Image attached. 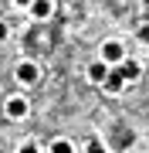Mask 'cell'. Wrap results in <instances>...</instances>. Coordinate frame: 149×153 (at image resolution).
<instances>
[{"instance_id":"6da1fadb","label":"cell","mask_w":149,"mask_h":153,"mask_svg":"<svg viewBox=\"0 0 149 153\" xmlns=\"http://www.w3.org/2000/svg\"><path fill=\"white\" fill-rule=\"evenodd\" d=\"M27 112H31V102L24 95H10L4 102V116L7 119H27Z\"/></svg>"},{"instance_id":"7a4b0ae2","label":"cell","mask_w":149,"mask_h":153,"mask_svg":"<svg viewBox=\"0 0 149 153\" xmlns=\"http://www.w3.org/2000/svg\"><path fill=\"white\" fill-rule=\"evenodd\" d=\"M14 78H17L21 85H37V82H41V68L34 65V61H21V65L14 68Z\"/></svg>"},{"instance_id":"3957f363","label":"cell","mask_w":149,"mask_h":153,"mask_svg":"<svg viewBox=\"0 0 149 153\" xmlns=\"http://www.w3.org/2000/svg\"><path fill=\"white\" fill-rule=\"evenodd\" d=\"M122 58H126V48H122L119 41H105L102 44V61H105V65L115 68V65H122Z\"/></svg>"},{"instance_id":"277c9868","label":"cell","mask_w":149,"mask_h":153,"mask_svg":"<svg viewBox=\"0 0 149 153\" xmlns=\"http://www.w3.org/2000/svg\"><path fill=\"white\" fill-rule=\"evenodd\" d=\"M102 88H105V92H109V95H119L122 88H126V75H122L119 68H112V71H109V78H105V82H102Z\"/></svg>"},{"instance_id":"5b68a950","label":"cell","mask_w":149,"mask_h":153,"mask_svg":"<svg viewBox=\"0 0 149 153\" xmlns=\"http://www.w3.org/2000/svg\"><path fill=\"white\" fill-rule=\"evenodd\" d=\"M27 10H31L34 21H48V17L54 14V4H51V0H31V7H27Z\"/></svg>"},{"instance_id":"8992f818","label":"cell","mask_w":149,"mask_h":153,"mask_svg":"<svg viewBox=\"0 0 149 153\" xmlns=\"http://www.w3.org/2000/svg\"><path fill=\"white\" fill-rule=\"evenodd\" d=\"M122 75H126V82H136L139 75H142V65L139 61H132V58H122V65H115Z\"/></svg>"},{"instance_id":"52a82bcc","label":"cell","mask_w":149,"mask_h":153,"mask_svg":"<svg viewBox=\"0 0 149 153\" xmlns=\"http://www.w3.org/2000/svg\"><path fill=\"white\" fill-rule=\"evenodd\" d=\"M109 71H112V65H105V61L98 58V61H92V65H88V78H92V82H105V78H109Z\"/></svg>"},{"instance_id":"ba28073f","label":"cell","mask_w":149,"mask_h":153,"mask_svg":"<svg viewBox=\"0 0 149 153\" xmlns=\"http://www.w3.org/2000/svg\"><path fill=\"white\" fill-rule=\"evenodd\" d=\"M51 153H75V146H71V140H54L51 143Z\"/></svg>"},{"instance_id":"9c48e42d","label":"cell","mask_w":149,"mask_h":153,"mask_svg":"<svg viewBox=\"0 0 149 153\" xmlns=\"http://www.w3.org/2000/svg\"><path fill=\"white\" fill-rule=\"evenodd\" d=\"M132 129H119V146H132Z\"/></svg>"},{"instance_id":"30bf717a","label":"cell","mask_w":149,"mask_h":153,"mask_svg":"<svg viewBox=\"0 0 149 153\" xmlns=\"http://www.w3.org/2000/svg\"><path fill=\"white\" fill-rule=\"evenodd\" d=\"M88 153H109V150L102 146V140H98V136H92V140H88Z\"/></svg>"},{"instance_id":"8fae6325","label":"cell","mask_w":149,"mask_h":153,"mask_svg":"<svg viewBox=\"0 0 149 153\" xmlns=\"http://www.w3.org/2000/svg\"><path fill=\"white\" fill-rule=\"evenodd\" d=\"M7 38H10V24H7V21H0V44H4Z\"/></svg>"},{"instance_id":"7c38bea8","label":"cell","mask_w":149,"mask_h":153,"mask_svg":"<svg viewBox=\"0 0 149 153\" xmlns=\"http://www.w3.org/2000/svg\"><path fill=\"white\" fill-rule=\"evenodd\" d=\"M139 44H149V24H142V27H139Z\"/></svg>"},{"instance_id":"4fadbf2b","label":"cell","mask_w":149,"mask_h":153,"mask_svg":"<svg viewBox=\"0 0 149 153\" xmlns=\"http://www.w3.org/2000/svg\"><path fill=\"white\" fill-rule=\"evenodd\" d=\"M17 153H41V150H37V143H24V146L17 150Z\"/></svg>"},{"instance_id":"5bb4252c","label":"cell","mask_w":149,"mask_h":153,"mask_svg":"<svg viewBox=\"0 0 149 153\" xmlns=\"http://www.w3.org/2000/svg\"><path fill=\"white\" fill-rule=\"evenodd\" d=\"M14 7H24V10H27V7H31V0H14Z\"/></svg>"}]
</instances>
